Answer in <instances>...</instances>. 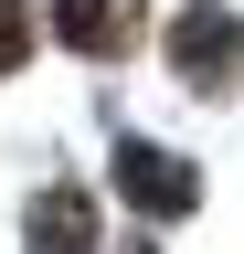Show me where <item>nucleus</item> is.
Masks as SVG:
<instances>
[{
    "mask_svg": "<svg viewBox=\"0 0 244 254\" xmlns=\"http://www.w3.org/2000/svg\"><path fill=\"white\" fill-rule=\"evenodd\" d=\"M117 190H128V201L149 212V222H180L202 201V170L180 148H149V138H117Z\"/></svg>",
    "mask_w": 244,
    "mask_h": 254,
    "instance_id": "f257e3e1",
    "label": "nucleus"
},
{
    "mask_svg": "<svg viewBox=\"0 0 244 254\" xmlns=\"http://www.w3.org/2000/svg\"><path fill=\"white\" fill-rule=\"evenodd\" d=\"M170 64H180L191 85H234V74H244V21H234V11H180V21H170Z\"/></svg>",
    "mask_w": 244,
    "mask_h": 254,
    "instance_id": "f03ea898",
    "label": "nucleus"
},
{
    "mask_svg": "<svg viewBox=\"0 0 244 254\" xmlns=\"http://www.w3.org/2000/svg\"><path fill=\"white\" fill-rule=\"evenodd\" d=\"M53 32L75 53H128L138 43V0H53Z\"/></svg>",
    "mask_w": 244,
    "mask_h": 254,
    "instance_id": "7ed1b4c3",
    "label": "nucleus"
},
{
    "mask_svg": "<svg viewBox=\"0 0 244 254\" xmlns=\"http://www.w3.org/2000/svg\"><path fill=\"white\" fill-rule=\"evenodd\" d=\"M32 254H96V212H85V190H43V201H32Z\"/></svg>",
    "mask_w": 244,
    "mask_h": 254,
    "instance_id": "20e7f679",
    "label": "nucleus"
},
{
    "mask_svg": "<svg viewBox=\"0 0 244 254\" xmlns=\"http://www.w3.org/2000/svg\"><path fill=\"white\" fill-rule=\"evenodd\" d=\"M21 53H32V11H21V0H0V74H11Z\"/></svg>",
    "mask_w": 244,
    "mask_h": 254,
    "instance_id": "39448f33",
    "label": "nucleus"
}]
</instances>
